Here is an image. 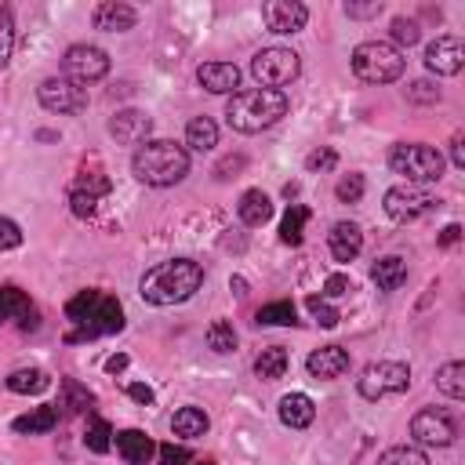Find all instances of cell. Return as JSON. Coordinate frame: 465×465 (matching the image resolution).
<instances>
[{
	"instance_id": "obj_1",
	"label": "cell",
	"mask_w": 465,
	"mask_h": 465,
	"mask_svg": "<svg viewBox=\"0 0 465 465\" xmlns=\"http://www.w3.org/2000/svg\"><path fill=\"white\" fill-rule=\"evenodd\" d=\"M204 284V266L193 259H171L153 266L142 280H138V295L149 306H178L189 302Z\"/></svg>"
},
{
	"instance_id": "obj_2",
	"label": "cell",
	"mask_w": 465,
	"mask_h": 465,
	"mask_svg": "<svg viewBox=\"0 0 465 465\" xmlns=\"http://www.w3.org/2000/svg\"><path fill=\"white\" fill-rule=\"evenodd\" d=\"M66 320L77 327L70 335V342L99 338V335H117L124 327V306L117 302V295L88 288V291H81V295H73L66 302Z\"/></svg>"
},
{
	"instance_id": "obj_3",
	"label": "cell",
	"mask_w": 465,
	"mask_h": 465,
	"mask_svg": "<svg viewBox=\"0 0 465 465\" xmlns=\"http://www.w3.org/2000/svg\"><path fill=\"white\" fill-rule=\"evenodd\" d=\"M291 102L284 91L273 88H251V91H237L225 106V120L232 131L241 135H259L266 128H273L280 117H288Z\"/></svg>"
},
{
	"instance_id": "obj_4",
	"label": "cell",
	"mask_w": 465,
	"mask_h": 465,
	"mask_svg": "<svg viewBox=\"0 0 465 465\" xmlns=\"http://www.w3.org/2000/svg\"><path fill=\"white\" fill-rule=\"evenodd\" d=\"M131 171H135V178L142 185H157V189L178 185L189 175V153L182 146L167 142V138H153V142H146V146L135 149Z\"/></svg>"
},
{
	"instance_id": "obj_5",
	"label": "cell",
	"mask_w": 465,
	"mask_h": 465,
	"mask_svg": "<svg viewBox=\"0 0 465 465\" xmlns=\"http://www.w3.org/2000/svg\"><path fill=\"white\" fill-rule=\"evenodd\" d=\"M403 52L385 44V41H364L353 48V73L364 81V84H393L403 77Z\"/></svg>"
},
{
	"instance_id": "obj_6",
	"label": "cell",
	"mask_w": 465,
	"mask_h": 465,
	"mask_svg": "<svg viewBox=\"0 0 465 465\" xmlns=\"http://www.w3.org/2000/svg\"><path fill=\"white\" fill-rule=\"evenodd\" d=\"M389 167L403 175L411 185H429V182H440L443 175V153L425 142H400L389 153Z\"/></svg>"
},
{
	"instance_id": "obj_7",
	"label": "cell",
	"mask_w": 465,
	"mask_h": 465,
	"mask_svg": "<svg viewBox=\"0 0 465 465\" xmlns=\"http://www.w3.org/2000/svg\"><path fill=\"white\" fill-rule=\"evenodd\" d=\"M356 389L364 400H382V396H396V393H407L411 389V367L400 364V360H378V364H367L356 378Z\"/></svg>"
},
{
	"instance_id": "obj_8",
	"label": "cell",
	"mask_w": 465,
	"mask_h": 465,
	"mask_svg": "<svg viewBox=\"0 0 465 465\" xmlns=\"http://www.w3.org/2000/svg\"><path fill=\"white\" fill-rule=\"evenodd\" d=\"M302 62L291 48H262L255 59H251V77L262 84V88H273L280 91L284 84H291L299 77Z\"/></svg>"
},
{
	"instance_id": "obj_9",
	"label": "cell",
	"mask_w": 465,
	"mask_h": 465,
	"mask_svg": "<svg viewBox=\"0 0 465 465\" xmlns=\"http://www.w3.org/2000/svg\"><path fill=\"white\" fill-rule=\"evenodd\" d=\"M106 73H109V55L102 48H95V44H73L66 52V59H62V77L81 84V88L102 81Z\"/></svg>"
},
{
	"instance_id": "obj_10",
	"label": "cell",
	"mask_w": 465,
	"mask_h": 465,
	"mask_svg": "<svg viewBox=\"0 0 465 465\" xmlns=\"http://www.w3.org/2000/svg\"><path fill=\"white\" fill-rule=\"evenodd\" d=\"M37 99L48 113H59V117H70V113H84L88 109V88L66 81V77H48L41 88H37Z\"/></svg>"
},
{
	"instance_id": "obj_11",
	"label": "cell",
	"mask_w": 465,
	"mask_h": 465,
	"mask_svg": "<svg viewBox=\"0 0 465 465\" xmlns=\"http://www.w3.org/2000/svg\"><path fill=\"white\" fill-rule=\"evenodd\" d=\"M432 204H436V196H432L425 185H411V182L393 185V189L385 193V214H389L393 222H414V218H422L425 211H432Z\"/></svg>"
},
{
	"instance_id": "obj_12",
	"label": "cell",
	"mask_w": 465,
	"mask_h": 465,
	"mask_svg": "<svg viewBox=\"0 0 465 465\" xmlns=\"http://www.w3.org/2000/svg\"><path fill=\"white\" fill-rule=\"evenodd\" d=\"M411 436L418 447H451L458 440V425L451 414L436 411V407H425L411 418Z\"/></svg>"
},
{
	"instance_id": "obj_13",
	"label": "cell",
	"mask_w": 465,
	"mask_h": 465,
	"mask_svg": "<svg viewBox=\"0 0 465 465\" xmlns=\"http://www.w3.org/2000/svg\"><path fill=\"white\" fill-rule=\"evenodd\" d=\"M262 23L270 33H299L309 23V8L299 0H270L262 5Z\"/></svg>"
},
{
	"instance_id": "obj_14",
	"label": "cell",
	"mask_w": 465,
	"mask_h": 465,
	"mask_svg": "<svg viewBox=\"0 0 465 465\" xmlns=\"http://www.w3.org/2000/svg\"><path fill=\"white\" fill-rule=\"evenodd\" d=\"M425 66H429V73H436V77H454V73H461V66H465V44H461L458 37H436V41L425 48Z\"/></svg>"
},
{
	"instance_id": "obj_15",
	"label": "cell",
	"mask_w": 465,
	"mask_h": 465,
	"mask_svg": "<svg viewBox=\"0 0 465 465\" xmlns=\"http://www.w3.org/2000/svg\"><path fill=\"white\" fill-rule=\"evenodd\" d=\"M149 131H153V117L142 113V109H120L109 120V135L120 146H146L149 142Z\"/></svg>"
},
{
	"instance_id": "obj_16",
	"label": "cell",
	"mask_w": 465,
	"mask_h": 465,
	"mask_svg": "<svg viewBox=\"0 0 465 465\" xmlns=\"http://www.w3.org/2000/svg\"><path fill=\"white\" fill-rule=\"evenodd\" d=\"M327 248L335 262H353L364 251V229L356 222H335L327 232Z\"/></svg>"
},
{
	"instance_id": "obj_17",
	"label": "cell",
	"mask_w": 465,
	"mask_h": 465,
	"mask_svg": "<svg viewBox=\"0 0 465 465\" xmlns=\"http://www.w3.org/2000/svg\"><path fill=\"white\" fill-rule=\"evenodd\" d=\"M196 81H200V88L211 91V95H237V88H241V70L232 66V62H204V66L196 70Z\"/></svg>"
},
{
	"instance_id": "obj_18",
	"label": "cell",
	"mask_w": 465,
	"mask_h": 465,
	"mask_svg": "<svg viewBox=\"0 0 465 465\" xmlns=\"http://www.w3.org/2000/svg\"><path fill=\"white\" fill-rule=\"evenodd\" d=\"M349 353L342 349V346H320V349H313L309 353V360H306V367H309V375L313 378H324V382H335V378H342L346 371H349Z\"/></svg>"
},
{
	"instance_id": "obj_19",
	"label": "cell",
	"mask_w": 465,
	"mask_h": 465,
	"mask_svg": "<svg viewBox=\"0 0 465 465\" xmlns=\"http://www.w3.org/2000/svg\"><path fill=\"white\" fill-rule=\"evenodd\" d=\"M91 23H95V30H106V33H128V30H135L138 12L131 5H120V0H102Z\"/></svg>"
},
{
	"instance_id": "obj_20",
	"label": "cell",
	"mask_w": 465,
	"mask_h": 465,
	"mask_svg": "<svg viewBox=\"0 0 465 465\" xmlns=\"http://www.w3.org/2000/svg\"><path fill=\"white\" fill-rule=\"evenodd\" d=\"M113 443H117V454H120L128 465H149L153 454H157V443H153L142 429H120V432L113 436Z\"/></svg>"
},
{
	"instance_id": "obj_21",
	"label": "cell",
	"mask_w": 465,
	"mask_h": 465,
	"mask_svg": "<svg viewBox=\"0 0 465 465\" xmlns=\"http://www.w3.org/2000/svg\"><path fill=\"white\" fill-rule=\"evenodd\" d=\"M8 320H23V327L26 331H33L37 327V309H33V302L26 299V291H19V288H0V324H8Z\"/></svg>"
},
{
	"instance_id": "obj_22",
	"label": "cell",
	"mask_w": 465,
	"mask_h": 465,
	"mask_svg": "<svg viewBox=\"0 0 465 465\" xmlns=\"http://www.w3.org/2000/svg\"><path fill=\"white\" fill-rule=\"evenodd\" d=\"M317 418V403L306 396V393H288L280 400V422L288 429H309Z\"/></svg>"
},
{
	"instance_id": "obj_23",
	"label": "cell",
	"mask_w": 465,
	"mask_h": 465,
	"mask_svg": "<svg viewBox=\"0 0 465 465\" xmlns=\"http://www.w3.org/2000/svg\"><path fill=\"white\" fill-rule=\"evenodd\" d=\"M237 214H241V222H244V225H251V229L266 225V222L273 218V200H270V193H262V189H248V193L241 196V204H237Z\"/></svg>"
},
{
	"instance_id": "obj_24",
	"label": "cell",
	"mask_w": 465,
	"mask_h": 465,
	"mask_svg": "<svg viewBox=\"0 0 465 465\" xmlns=\"http://www.w3.org/2000/svg\"><path fill=\"white\" fill-rule=\"evenodd\" d=\"M371 280L378 284V291H396V288H403V280H407V259H400V255L378 259V262L371 266Z\"/></svg>"
},
{
	"instance_id": "obj_25",
	"label": "cell",
	"mask_w": 465,
	"mask_h": 465,
	"mask_svg": "<svg viewBox=\"0 0 465 465\" xmlns=\"http://www.w3.org/2000/svg\"><path fill=\"white\" fill-rule=\"evenodd\" d=\"M171 429H175V436H182V440H196V436H204V432L211 429V418H207L200 407H178L175 418H171Z\"/></svg>"
},
{
	"instance_id": "obj_26",
	"label": "cell",
	"mask_w": 465,
	"mask_h": 465,
	"mask_svg": "<svg viewBox=\"0 0 465 465\" xmlns=\"http://www.w3.org/2000/svg\"><path fill=\"white\" fill-rule=\"evenodd\" d=\"M185 146L196 153H211L218 146V124L211 117H193L185 128Z\"/></svg>"
},
{
	"instance_id": "obj_27",
	"label": "cell",
	"mask_w": 465,
	"mask_h": 465,
	"mask_svg": "<svg viewBox=\"0 0 465 465\" xmlns=\"http://www.w3.org/2000/svg\"><path fill=\"white\" fill-rule=\"evenodd\" d=\"M55 425H59V407H52V403L33 407L30 414H23V418H15V422H12V429H15V432H30V436H37V432H52Z\"/></svg>"
},
{
	"instance_id": "obj_28",
	"label": "cell",
	"mask_w": 465,
	"mask_h": 465,
	"mask_svg": "<svg viewBox=\"0 0 465 465\" xmlns=\"http://www.w3.org/2000/svg\"><path fill=\"white\" fill-rule=\"evenodd\" d=\"M255 375L266 378V382H277L288 375V349L284 346H270L255 356Z\"/></svg>"
},
{
	"instance_id": "obj_29",
	"label": "cell",
	"mask_w": 465,
	"mask_h": 465,
	"mask_svg": "<svg viewBox=\"0 0 465 465\" xmlns=\"http://www.w3.org/2000/svg\"><path fill=\"white\" fill-rule=\"evenodd\" d=\"M52 385V375L41 371V367H23V371H12L8 375V389L19 393V396H30V393H44Z\"/></svg>"
},
{
	"instance_id": "obj_30",
	"label": "cell",
	"mask_w": 465,
	"mask_h": 465,
	"mask_svg": "<svg viewBox=\"0 0 465 465\" xmlns=\"http://www.w3.org/2000/svg\"><path fill=\"white\" fill-rule=\"evenodd\" d=\"M436 389L451 400H461L465 396V364L461 360H451L436 371Z\"/></svg>"
},
{
	"instance_id": "obj_31",
	"label": "cell",
	"mask_w": 465,
	"mask_h": 465,
	"mask_svg": "<svg viewBox=\"0 0 465 465\" xmlns=\"http://www.w3.org/2000/svg\"><path fill=\"white\" fill-rule=\"evenodd\" d=\"M306 222H309V207L291 204L288 214H284V222H280V241L291 244V248H299V244H302V229H306Z\"/></svg>"
},
{
	"instance_id": "obj_32",
	"label": "cell",
	"mask_w": 465,
	"mask_h": 465,
	"mask_svg": "<svg viewBox=\"0 0 465 465\" xmlns=\"http://www.w3.org/2000/svg\"><path fill=\"white\" fill-rule=\"evenodd\" d=\"M84 447L88 451H95V454H106L109 447H113V429H109V422L106 418H91L88 422V429H84Z\"/></svg>"
},
{
	"instance_id": "obj_33",
	"label": "cell",
	"mask_w": 465,
	"mask_h": 465,
	"mask_svg": "<svg viewBox=\"0 0 465 465\" xmlns=\"http://www.w3.org/2000/svg\"><path fill=\"white\" fill-rule=\"evenodd\" d=\"M378 465H429V454L414 443H400V447H389L378 458Z\"/></svg>"
},
{
	"instance_id": "obj_34",
	"label": "cell",
	"mask_w": 465,
	"mask_h": 465,
	"mask_svg": "<svg viewBox=\"0 0 465 465\" xmlns=\"http://www.w3.org/2000/svg\"><path fill=\"white\" fill-rule=\"evenodd\" d=\"M295 317H299V313H295L291 302H270V306L259 309V324H262V327H291Z\"/></svg>"
},
{
	"instance_id": "obj_35",
	"label": "cell",
	"mask_w": 465,
	"mask_h": 465,
	"mask_svg": "<svg viewBox=\"0 0 465 465\" xmlns=\"http://www.w3.org/2000/svg\"><path fill=\"white\" fill-rule=\"evenodd\" d=\"M12 55H15V12L5 8L0 12V70H8Z\"/></svg>"
},
{
	"instance_id": "obj_36",
	"label": "cell",
	"mask_w": 465,
	"mask_h": 465,
	"mask_svg": "<svg viewBox=\"0 0 465 465\" xmlns=\"http://www.w3.org/2000/svg\"><path fill=\"white\" fill-rule=\"evenodd\" d=\"M207 346L214 353H232V349H237V331H232V324L229 320H214L207 327Z\"/></svg>"
},
{
	"instance_id": "obj_37",
	"label": "cell",
	"mask_w": 465,
	"mask_h": 465,
	"mask_svg": "<svg viewBox=\"0 0 465 465\" xmlns=\"http://www.w3.org/2000/svg\"><path fill=\"white\" fill-rule=\"evenodd\" d=\"M73 189H81V193H88V196H95V200H102V196H109V189H113V182L102 175V171H84L81 178H77V185Z\"/></svg>"
},
{
	"instance_id": "obj_38",
	"label": "cell",
	"mask_w": 465,
	"mask_h": 465,
	"mask_svg": "<svg viewBox=\"0 0 465 465\" xmlns=\"http://www.w3.org/2000/svg\"><path fill=\"white\" fill-rule=\"evenodd\" d=\"M306 306H309V313H313V320H317L320 327H338L342 313H338V309H335V306H331L327 299H317V295H313V299H309Z\"/></svg>"
},
{
	"instance_id": "obj_39",
	"label": "cell",
	"mask_w": 465,
	"mask_h": 465,
	"mask_svg": "<svg viewBox=\"0 0 465 465\" xmlns=\"http://www.w3.org/2000/svg\"><path fill=\"white\" fill-rule=\"evenodd\" d=\"M418 23L414 19H393V41L400 44V48H411V44H418ZM393 44V48H396Z\"/></svg>"
},
{
	"instance_id": "obj_40",
	"label": "cell",
	"mask_w": 465,
	"mask_h": 465,
	"mask_svg": "<svg viewBox=\"0 0 465 465\" xmlns=\"http://www.w3.org/2000/svg\"><path fill=\"white\" fill-rule=\"evenodd\" d=\"M335 196H338L342 204H356V200L364 196V175H346V178L335 185Z\"/></svg>"
},
{
	"instance_id": "obj_41",
	"label": "cell",
	"mask_w": 465,
	"mask_h": 465,
	"mask_svg": "<svg viewBox=\"0 0 465 465\" xmlns=\"http://www.w3.org/2000/svg\"><path fill=\"white\" fill-rule=\"evenodd\" d=\"M15 248H23V229H19V222L0 218V251H15Z\"/></svg>"
},
{
	"instance_id": "obj_42",
	"label": "cell",
	"mask_w": 465,
	"mask_h": 465,
	"mask_svg": "<svg viewBox=\"0 0 465 465\" xmlns=\"http://www.w3.org/2000/svg\"><path fill=\"white\" fill-rule=\"evenodd\" d=\"M335 164H338V153L327 149V146H324V149H313V153L306 157V167H309V171H335Z\"/></svg>"
},
{
	"instance_id": "obj_43",
	"label": "cell",
	"mask_w": 465,
	"mask_h": 465,
	"mask_svg": "<svg viewBox=\"0 0 465 465\" xmlns=\"http://www.w3.org/2000/svg\"><path fill=\"white\" fill-rule=\"evenodd\" d=\"M70 207H73L77 218H91V214L99 211V200L88 196V193H81V189H73V193H70Z\"/></svg>"
},
{
	"instance_id": "obj_44",
	"label": "cell",
	"mask_w": 465,
	"mask_h": 465,
	"mask_svg": "<svg viewBox=\"0 0 465 465\" xmlns=\"http://www.w3.org/2000/svg\"><path fill=\"white\" fill-rule=\"evenodd\" d=\"M157 454H160V465H189L193 461V454L185 447H175V443L157 447Z\"/></svg>"
},
{
	"instance_id": "obj_45",
	"label": "cell",
	"mask_w": 465,
	"mask_h": 465,
	"mask_svg": "<svg viewBox=\"0 0 465 465\" xmlns=\"http://www.w3.org/2000/svg\"><path fill=\"white\" fill-rule=\"evenodd\" d=\"M407 99H411V102H440V88H432L429 81H414V84L407 88Z\"/></svg>"
},
{
	"instance_id": "obj_46",
	"label": "cell",
	"mask_w": 465,
	"mask_h": 465,
	"mask_svg": "<svg viewBox=\"0 0 465 465\" xmlns=\"http://www.w3.org/2000/svg\"><path fill=\"white\" fill-rule=\"evenodd\" d=\"M349 291H353V284H349V277H342V273L327 277V284H324V299H342V295H349Z\"/></svg>"
},
{
	"instance_id": "obj_47",
	"label": "cell",
	"mask_w": 465,
	"mask_h": 465,
	"mask_svg": "<svg viewBox=\"0 0 465 465\" xmlns=\"http://www.w3.org/2000/svg\"><path fill=\"white\" fill-rule=\"evenodd\" d=\"M349 19H378L382 15V0H371V5H346Z\"/></svg>"
},
{
	"instance_id": "obj_48",
	"label": "cell",
	"mask_w": 465,
	"mask_h": 465,
	"mask_svg": "<svg viewBox=\"0 0 465 465\" xmlns=\"http://www.w3.org/2000/svg\"><path fill=\"white\" fill-rule=\"evenodd\" d=\"M128 396H131L135 403H142V407H149V403H153V389H149V385H142V382H131V385H128Z\"/></svg>"
},
{
	"instance_id": "obj_49",
	"label": "cell",
	"mask_w": 465,
	"mask_h": 465,
	"mask_svg": "<svg viewBox=\"0 0 465 465\" xmlns=\"http://www.w3.org/2000/svg\"><path fill=\"white\" fill-rule=\"evenodd\" d=\"M465 138L461 135H454V142H451V160H454V167H465Z\"/></svg>"
},
{
	"instance_id": "obj_50",
	"label": "cell",
	"mask_w": 465,
	"mask_h": 465,
	"mask_svg": "<svg viewBox=\"0 0 465 465\" xmlns=\"http://www.w3.org/2000/svg\"><path fill=\"white\" fill-rule=\"evenodd\" d=\"M458 237H461V229H458V225L451 222V225L443 229V237H440V244H443V248H451V244H458Z\"/></svg>"
},
{
	"instance_id": "obj_51",
	"label": "cell",
	"mask_w": 465,
	"mask_h": 465,
	"mask_svg": "<svg viewBox=\"0 0 465 465\" xmlns=\"http://www.w3.org/2000/svg\"><path fill=\"white\" fill-rule=\"evenodd\" d=\"M124 367H128V356H124V353H117V356L106 360V371H109V375H120Z\"/></svg>"
},
{
	"instance_id": "obj_52",
	"label": "cell",
	"mask_w": 465,
	"mask_h": 465,
	"mask_svg": "<svg viewBox=\"0 0 465 465\" xmlns=\"http://www.w3.org/2000/svg\"><path fill=\"white\" fill-rule=\"evenodd\" d=\"M189 465H214V461H196V458H193V461H189Z\"/></svg>"
}]
</instances>
